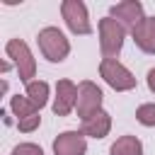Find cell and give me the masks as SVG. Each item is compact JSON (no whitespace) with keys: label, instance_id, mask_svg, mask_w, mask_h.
Returning a JSON list of instances; mask_svg holds the SVG:
<instances>
[{"label":"cell","instance_id":"1","mask_svg":"<svg viewBox=\"0 0 155 155\" xmlns=\"http://www.w3.org/2000/svg\"><path fill=\"white\" fill-rule=\"evenodd\" d=\"M36 44H39L41 56L51 63H61L70 53V41L65 39V34L58 27H44L36 34Z\"/></svg>","mask_w":155,"mask_h":155},{"label":"cell","instance_id":"2","mask_svg":"<svg viewBox=\"0 0 155 155\" xmlns=\"http://www.w3.org/2000/svg\"><path fill=\"white\" fill-rule=\"evenodd\" d=\"M5 53H7V58H12V63H15V68H17V75H19V80H22L24 85L36 78V61H34L27 41H22V39H10V41L5 44Z\"/></svg>","mask_w":155,"mask_h":155},{"label":"cell","instance_id":"3","mask_svg":"<svg viewBox=\"0 0 155 155\" xmlns=\"http://www.w3.org/2000/svg\"><path fill=\"white\" fill-rule=\"evenodd\" d=\"M97 31H99V48H102V56H104V58H116L119 51H121V46H124L126 29H124L114 17H104V19H99Z\"/></svg>","mask_w":155,"mask_h":155},{"label":"cell","instance_id":"4","mask_svg":"<svg viewBox=\"0 0 155 155\" xmlns=\"http://www.w3.org/2000/svg\"><path fill=\"white\" fill-rule=\"evenodd\" d=\"M99 75H102L104 82H107L111 90H116V92H128V90L136 87V75H133L124 63H119L116 58H102V63H99Z\"/></svg>","mask_w":155,"mask_h":155},{"label":"cell","instance_id":"5","mask_svg":"<svg viewBox=\"0 0 155 155\" xmlns=\"http://www.w3.org/2000/svg\"><path fill=\"white\" fill-rule=\"evenodd\" d=\"M10 109H12V114H15V119H17V128H19L22 133H31V131L39 128V124H41L39 111H41V109H39L27 94H15V97L10 99Z\"/></svg>","mask_w":155,"mask_h":155},{"label":"cell","instance_id":"6","mask_svg":"<svg viewBox=\"0 0 155 155\" xmlns=\"http://www.w3.org/2000/svg\"><path fill=\"white\" fill-rule=\"evenodd\" d=\"M61 17H63L65 27L73 34H80V36L92 34V22H90L85 2H80V0H63L61 2Z\"/></svg>","mask_w":155,"mask_h":155},{"label":"cell","instance_id":"7","mask_svg":"<svg viewBox=\"0 0 155 155\" xmlns=\"http://www.w3.org/2000/svg\"><path fill=\"white\" fill-rule=\"evenodd\" d=\"M102 99H104L102 90H99L92 80H82V82L78 85V104H75L78 116H80V119H87L90 114L99 111V109H102Z\"/></svg>","mask_w":155,"mask_h":155},{"label":"cell","instance_id":"8","mask_svg":"<svg viewBox=\"0 0 155 155\" xmlns=\"http://www.w3.org/2000/svg\"><path fill=\"white\" fill-rule=\"evenodd\" d=\"M109 17H114L126 31H133V29L145 19V17H143V5H140L138 0H124V2L111 5Z\"/></svg>","mask_w":155,"mask_h":155},{"label":"cell","instance_id":"9","mask_svg":"<svg viewBox=\"0 0 155 155\" xmlns=\"http://www.w3.org/2000/svg\"><path fill=\"white\" fill-rule=\"evenodd\" d=\"M78 104V85L73 80H58L56 82V97H53V114L68 116Z\"/></svg>","mask_w":155,"mask_h":155},{"label":"cell","instance_id":"10","mask_svg":"<svg viewBox=\"0 0 155 155\" xmlns=\"http://www.w3.org/2000/svg\"><path fill=\"white\" fill-rule=\"evenodd\" d=\"M87 136L82 131H63L53 140V155H85Z\"/></svg>","mask_w":155,"mask_h":155},{"label":"cell","instance_id":"11","mask_svg":"<svg viewBox=\"0 0 155 155\" xmlns=\"http://www.w3.org/2000/svg\"><path fill=\"white\" fill-rule=\"evenodd\" d=\"M109 131H111V116L104 109L82 119V133L90 138H104V136H109Z\"/></svg>","mask_w":155,"mask_h":155},{"label":"cell","instance_id":"12","mask_svg":"<svg viewBox=\"0 0 155 155\" xmlns=\"http://www.w3.org/2000/svg\"><path fill=\"white\" fill-rule=\"evenodd\" d=\"M131 36L143 53H155V17H145L131 31Z\"/></svg>","mask_w":155,"mask_h":155},{"label":"cell","instance_id":"13","mask_svg":"<svg viewBox=\"0 0 155 155\" xmlns=\"http://www.w3.org/2000/svg\"><path fill=\"white\" fill-rule=\"evenodd\" d=\"M109 155H143V143L136 136H121L111 143Z\"/></svg>","mask_w":155,"mask_h":155},{"label":"cell","instance_id":"14","mask_svg":"<svg viewBox=\"0 0 155 155\" xmlns=\"http://www.w3.org/2000/svg\"><path fill=\"white\" fill-rule=\"evenodd\" d=\"M24 94L41 109V107L48 102V82H44V80H31V82L24 85Z\"/></svg>","mask_w":155,"mask_h":155},{"label":"cell","instance_id":"15","mask_svg":"<svg viewBox=\"0 0 155 155\" xmlns=\"http://www.w3.org/2000/svg\"><path fill=\"white\" fill-rule=\"evenodd\" d=\"M136 119H138V124H143V126H155V104H153V102L140 104V107L136 109Z\"/></svg>","mask_w":155,"mask_h":155},{"label":"cell","instance_id":"16","mask_svg":"<svg viewBox=\"0 0 155 155\" xmlns=\"http://www.w3.org/2000/svg\"><path fill=\"white\" fill-rule=\"evenodd\" d=\"M12 155H44V150L36 143H19L12 148Z\"/></svg>","mask_w":155,"mask_h":155},{"label":"cell","instance_id":"17","mask_svg":"<svg viewBox=\"0 0 155 155\" xmlns=\"http://www.w3.org/2000/svg\"><path fill=\"white\" fill-rule=\"evenodd\" d=\"M145 80H148V90L155 94V68H150V70H148V78H145Z\"/></svg>","mask_w":155,"mask_h":155}]
</instances>
